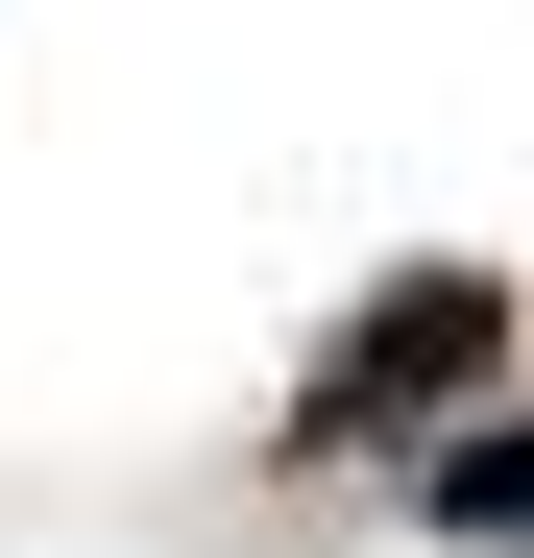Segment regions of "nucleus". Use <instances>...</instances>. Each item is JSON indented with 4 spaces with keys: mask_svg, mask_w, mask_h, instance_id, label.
I'll list each match as a JSON object with an SVG mask.
<instances>
[{
    "mask_svg": "<svg viewBox=\"0 0 534 558\" xmlns=\"http://www.w3.org/2000/svg\"><path fill=\"white\" fill-rule=\"evenodd\" d=\"M486 364H510V267H413V292H365V316H340V364H316V461H365V437H413V413H462L486 389Z\"/></svg>",
    "mask_w": 534,
    "mask_h": 558,
    "instance_id": "f257e3e1",
    "label": "nucleus"
},
{
    "mask_svg": "<svg viewBox=\"0 0 534 558\" xmlns=\"http://www.w3.org/2000/svg\"><path fill=\"white\" fill-rule=\"evenodd\" d=\"M413 510H437V534H534V413L437 437V461H413Z\"/></svg>",
    "mask_w": 534,
    "mask_h": 558,
    "instance_id": "f03ea898",
    "label": "nucleus"
}]
</instances>
